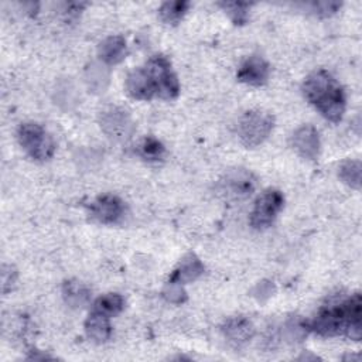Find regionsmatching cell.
I'll use <instances>...</instances> for the list:
<instances>
[{"label": "cell", "instance_id": "9", "mask_svg": "<svg viewBox=\"0 0 362 362\" xmlns=\"http://www.w3.org/2000/svg\"><path fill=\"white\" fill-rule=\"evenodd\" d=\"M102 130L115 140H126L133 130V123L127 112L112 106L100 113Z\"/></svg>", "mask_w": 362, "mask_h": 362}, {"label": "cell", "instance_id": "1", "mask_svg": "<svg viewBox=\"0 0 362 362\" xmlns=\"http://www.w3.org/2000/svg\"><path fill=\"white\" fill-rule=\"evenodd\" d=\"M126 90L137 100L153 98L171 100L180 95V82L168 58L156 54L127 75Z\"/></svg>", "mask_w": 362, "mask_h": 362}, {"label": "cell", "instance_id": "14", "mask_svg": "<svg viewBox=\"0 0 362 362\" xmlns=\"http://www.w3.org/2000/svg\"><path fill=\"white\" fill-rule=\"evenodd\" d=\"M85 332L95 342H106L112 335L110 317L92 308L85 320Z\"/></svg>", "mask_w": 362, "mask_h": 362}, {"label": "cell", "instance_id": "8", "mask_svg": "<svg viewBox=\"0 0 362 362\" xmlns=\"http://www.w3.org/2000/svg\"><path fill=\"white\" fill-rule=\"evenodd\" d=\"M88 211H89L90 219L103 225H112L120 221V218L123 216L124 204L119 197L112 194H105L95 198L90 202Z\"/></svg>", "mask_w": 362, "mask_h": 362}, {"label": "cell", "instance_id": "16", "mask_svg": "<svg viewBox=\"0 0 362 362\" xmlns=\"http://www.w3.org/2000/svg\"><path fill=\"white\" fill-rule=\"evenodd\" d=\"M90 291L78 280H66L62 284V297L65 303L72 308H81L88 304Z\"/></svg>", "mask_w": 362, "mask_h": 362}, {"label": "cell", "instance_id": "21", "mask_svg": "<svg viewBox=\"0 0 362 362\" xmlns=\"http://www.w3.org/2000/svg\"><path fill=\"white\" fill-rule=\"evenodd\" d=\"M164 153H165L164 144L153 136L144 137L139 144V154L146 160H150V161L160 160L164 156Z\"/></svg>", "mask_w": 362, "mask_h": 362}, {"label": "cell", "instance_id": "17", "mask_svg": "<svg viewBox=\"0 0 362 362\" xmlns=\"http://www.w3.org/2000/svg\"><path fill=\"white\" fill-rule=\"evenodd\" d=\"M188 8H189V1H187V0L165 1L158 8V16L165 24L175 25L184 18Z\"/></svg>", "mask_w": 362, "mask_h": 362}, {"label": "cell", "instance_id": "18", "mask_svg": "<svg viewBox=\"0 0 362 362\" xmlns=\"http://www.w3.org/2000/svg\"><path fill=\"white\" fill-rule=\"evenodd\" d=\"M123 308H124V298L117 293H107L105 296H100L93 303V310H96L107 317L120 314Z\"/></svg>", "mask_w": 362, "mask_h": 362}, {"label": "cell", "instance_id": "12", "mask_svg": "<svg viewBox=\"0 0 362 362\" xmlns=\"http://www.w3.org/2000/svg\"><path fill=\"white\" fill-rule=\"evenodd\" d=\"M222 334L230 345L239 348L246 345L252 339L255 334V327L252 321L246 317H230L223 322Z\"/></svg>", "mask_w": 362, "mask_h": 362}, {"label": "cell", "instance_id": "5", "mask_svg": "<svg viewBox=\"0 0 362 362\" xmlns=\"http://www.w3.org/2000/svg\"><path fill=\"white\" fill-rule=\"evenodd\" d=\"M17 140L23 150L35 161H47L55 153L52 136L38 123L27 122L20 124Z\"/></svg>", "mask_w": 362, "mask_h": 362}, {"label": "cell", "instance_id": "3", "mask_svg": "<svg viewBox=\"0 0 362 362\" xmlns=\"http://www.w3.org/2000/svg\"><path fill=\"white\" fill-rule=\"evenodd\" d=\"M305 99L329 122L338 123L346 106V98L339 82L325 69L311 72L303 82Z\"/></svg>", "mask_w": 362, "mask_h": 362}, {"label": "cell", "instance_id": "2", "mask_svg": "<svg viewBox=\"0 0 362 362\" xmlns=\"http://www.w3.org/2000/svg\"><path fill=\"white\" fill-rule=\"evenodd\" d=\"M308 329L321 337L346 335L359 341L362 335V303L361 294L322 307L308 322Z\"/></svg>", "mask_w": 362, "mask_h": 362}, {"label": "cell", "instance_id": "10", "mask_svg": "<svg viewBox=\"0 0 362 362\" xmlns=\"http://www.w3.org/2000/svg\"><path fill=\"white\" fill-rule=\"evenodd\" d=\"M290 144L300 157L314 160L318 157L321 148L318 130L311 124H303L291 134Z\"/></svg>", "mask_w": 362, "mask_h": 362}, {"label": "cell", "instance_id": "11", "mask_svg": "<svg viewBox=\"0 0 362 362\" xmlns=\"http://www.w3.org/2000/svg\"><path fill=\"white\" fill-rule=\"evenodd\" d=\"M270 68L267 61L260 55L247 57L238 68L236 78L250 86H262L267 82Z\"/></svg>", "mask_w": 362, "mask_h": 362}, {"label": "cell", "instance_id": "6", "mask_svg": "<svg viewBox=\"0 0 362 362\" xmlns=\"http://www.w3.org/2000/svg\"><path fill=\"white\" fill-rule=\"evenodd\" d=\"M256 189V177L246 168H232L216 182V192L228 201L249 198Z\"/></svg>", "mask_w": 362, "mask_h": 362}, {"label": "cell", "instance_id": "24", "mask_svg": "<svg viewBox=\"0 0 362 362\" xmlns=\"http://www.w3.org/2000/svg\"><path fill=\"white\" fill-rule=\"evenodd\" d=\"M164 297L171 303H182L185 300V291L182 290L181 284L168 281V284L164 290Z\"/></svg>", "mask_w": 362, "mask_h": 362}, {"label": "cell", "instance_id": "20", "mask_svg": "<svg viewBox=\"0 0 362 362\" xmlns=\"http://www.w3.org/2000/svg\"><path fill=\"white\" fill-rule=\"evenodd\" d=\"M219 6L222 10L229 16L233 24L242 25L249 20V8L250 3H243V1H221Z\"/></svg>", "mask_w": 362, "mask_h": 362}, {"label": "cell", "instance_id": "19", "mask_svg": "<svg viewBox=\"0 0 362 362\" xmlns=\"http://www.w3.org/2000/svg\"><path fill=\"white\" fill-rule=\"evenodd\" d=\"M339 178L349 187L359 189L361 187V161L359 160H346L339 165L338 170Z\"/></svg>", "mask_w": 362, "mask_h": 362}, {"label": "cell", "instance_id": "4", "mask_svg": "<svg viewBox=\"0 0 362 362\" xmlns=\"http://www.w3.org/2000/svg\"><path fill=\"white\" fill-rule=\"evenodd\" d=\"M273 126L274 117L272 113L262 109H252L240 116L236 132L240 143L247 148H253L269 137Z\"/></svg>", "mask_w": 362, "mask_h": 362}, {"label": "cell", "instance_id": "23", "mask_svg": "<svg viewBox=\"0 0 362 362\" xmlns=\"http://www.w3.org/2000/svg\"><path fill=\"white\" fill-rule=\"evenodd\" d=\"M17 283V270L11 264H3L1 267V287L3 293L7 294L14 288Z\"/></svg>", "mask_w": 362, "mask_h": 362}, {"label": "cell", "instance_id": "15", "mask_svg": "<svg viewBox=\"0 0 362 362\" xmlns=\"http://www.w3.org/2000/svg\"><path fill=\"white\" fill-rule=\"evenodd\" d=\"M205 270V266L202 264V262L192 253L187 255L180 264L175 267V270L173 272V274L170 276V283H178V284H184V283H189L197 280Z\"/></svg>", "mask_w": 362, "mask_h": 362}, {"label": "cell", "instance_id": "13", "mask_svg": "<svg viewBox=\"0 0 362 362\" xmlns=\"http://www.w3.org/2000/svg\"><path fill=\"white\" fill-rule=\"evenodd\" d=\"M99 58L107 65L122 62L127 55V44L122 35H110L105 38L98 47Z\"/></svg>", "mask_w": 362, "mask_h": 362}, {"label": "cell", "instance_id": "7", "mask_svg": "<svg viewBox=\"0 0 362 362\" xmlns=\"http://www.w3.org/2000/svg\"><path fill=\"white\" fill-rule=\"evenodd\" d=\"M284 205V197L279 189H266L253 205L250 212V225L255 229H266L269 228L277 214L281 211Z\"/></svg>", "mask_w": 362, "mask_h": 362}, {"label": "cell", "instance_id": "22", "mask_svg": "<svg viewBox=\"0 0 362 362\" xmlns=\"http://www.w3.org/2000/svg\"><path fill=\"white\" fill-rule=\"evenodd\" d=\"M341 3L338 1H314L310 4L311 11L320 17H328L337 13L341 8Z\"/></svg>", "mask_w": 362, "mask_h": 362}]
</instances>
